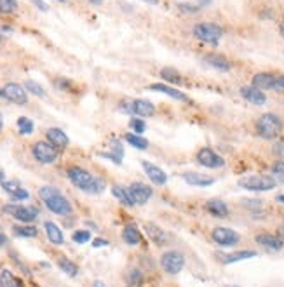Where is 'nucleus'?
<instances>
[{"instance_id":"obj_27","label":"nucleus","mask_w":284,"mask_h":287,"mask_svg":"<svg viewBox=\"0 0 284 287\" xmlns=\"http://www.w3.org/2000/svg\"><path fill=\"white\" fill-rule=\"evenodd\" d=\"M122 238H124L126 244L138 245L141 242V233H140V230H138L136 225H128L124 230H122Z\"/></svg>"},{"instance_id":"obj_43","label":"nucleus","mask_w":284,"mask_h":287,"mask_svg":"<svg viewBox=\"0 0 284 287\" xmlns=\"http://www.w3.org/2000/svg\"><path fill=\"white\" fill-rule=\"evenodd\" d=\"M274 154L279 155V159H284V145H275V147H274Z\"/></svg>"},{"instance_id":"obj_5","label":"nucleus","mask_w":284,"mask_h":287,"mask_svg":"<svg viewBox=\"0 0 284 287\" xmlns=\"http://www.w3.org/2000/svg\"><path fill=\"white\" fill-rule=\"evenodd\" d=\"M194 37L204 44L216 46L220 42V39L223 37V28L216 23H197L194 26Z\"/></svg>"},{"instance_id":"obj_31","label":"nucleus","mask_w":284,"mask_h":287,"mask_svg":"<svg viewBox=\"0 0 284 287\" xmlns=\"http://www.w3.org/2000/svg\"><path fill=\"white\" fill-rule=\"evenodd\" d=\"M58 266L61 271H65L66 275H70V277H75V275L78 273V268L77 264L73 263V261H70L68 258H61L58 259Z\"/></svg>"},{"instance_id":"obj_24","label":"nucleus","mask_w":284,"mask_h":287,"mask_svg":"<svg viewBox=\"0 0 284 287\" xmlns=\"http://www.w3.org/2000/svg\"><path fill=\"white\" fill-rule=\"evenodd\" d=\"M183 180H185V183H188L190 186H211L215 183V178L201 173H185Z\"/></svg>"},{"instance_id":"obj_8","label":"nucleus","mask_w":284,"mask_h":287,"mask_svg":"<svg viewBox=\"0 0 284 287\" xmlns=\"http://www.w3.org/2000/svg\"><path fill=\"white\" fill-rule=\"evenodd\" d=\"M4 212L11 214L14 219L23 223H32L39 218V209L33 206H16V204H9V206H4Z\"/></svg>"},{"instance_id":"obj_41","label":"nucleus","mask_w":284,"mask_h":287,"mask_svg":"<svg viewBox=\"0 0 284 287\" xmlns=\"http://www.w3.org/2000/svg\"><path fill=\"white\" fill-rule=\"evenodd\" d=\"M54 84L58 85L59 91H66V87L70 85V82H68V80H63V78H56Z\"/></svg>"},{"instance_id":"obj_26","label":"nucleus","mask_w":284,"mask_h":287,"mask_svg":"<svg viewBox=\"0 0 284 287\" xmlns=\"http://www.w3.org/2000/svg\"><path fill=\"white\" fill-rule=\"evenodd\" d=\"M44 228H46V233H47V238H49L51 244L54 245H61L65 242V235H63L61 228H59L56 223L52 221H46L44 223Z\"/></svg>"},{"instance_id":"obj_21","label":"nucleus","mask_w":284,"mask_h":287,"mask_svg":"<svg viewBox=\"0 0 284 287\" xmlns=\"http://www.w3.org/2000/svg\"><path fill=\"white\" fill-rule=\"evenodd\" d=\"M2 188L6 190L14 200H26L30 197V193L26 192L23 186H20L18 181H2Z\"/></svg>"},{"instance_id":"obj_2","label":"nucleus","mask_w":284,"mask_h":287,"mask_svg":"<svg viewBox=\"0 0 284 287\" xmlns=\"http://www.w3.org/2000/svg\"><path fill=\"white\" fill-rule=\"evenodd\" d=\"M68 180L77 186V188L84 190V192L89 193H100L103 190V181L98 180V178L92 176L89 171L82 169V167H70L68 169Z\"/></svg>"},{"instance_id":"obj_56","label":"nucleus","mask_w":284,"mask_h":287,"mask_svg":"<svg viewBox=\"0 0 284 287\" xmlns=\"http://www.w3.org/2000/svg\"><path fill=\"white\" fill-rule=\"evenodd\" d=\"M0 98H2V89H0Z\"/></svg>"},{"instance_id":"obj_23","label":"nucleus","mask_w":284,"mask_h":287,"mask_svg":"<svg viewBox=\"0 0 284 287\" xmlns=\"http://www.w3.org/2000/svg\"><path fill=\"white\" fill-rule=\"evenodd\" d=\"M204 207H206V211L209 212V214L216 216V218H227V216H229V206L220 199L208 200Z\"/></svg>"},{"instance_id":"obj_13","label":"nucleus","mask_w":284,"mask_h":287,"mask_svg":"<svg viewBox=\"0 0 284 287\" xmlns=\"http://www.w3.org/2000/svg\"><path fill=\"white\" fill-rule=\"evenodd\" d=\"M128 193L131 197V200H133V204H138V206H141V204L148 202V199L152 197V188L147 185H143V183H133V185L128 188Z\"/></svg>"},{"instance_id":"obj_50","label":"nucleus","mask_w":284,"mask_h":287,"mask_svg":"<svg viewBox=\"0 0 284 287\" xmlns=\"http://www.w3.org/2000/svg\"><path fill=\"white\" fill-rule=\"evenodd\" d=\"M89 2H91L92 6H102V4H103V0H89Z\"/></svg>"},{"instance_id":"obj_35","label":"nucleus","mask_w":284,"mask_h":287,"mask_svg":"<svg viewBox=\"0 0 284 287\" xmlns=\"http://www.w3.org/2000/svg\"><path fill=\"white\" fill-rule=\"evenodd\" d=\"M25 89L28 92H32V94L39 96V98H44V96H46V91L42 89V85L37 84V82H33V80H26L25 82Z\"/></svg>"},{"instance_id":"obj_55","label":"nucleus","mask_w":284,"mask_h":287,"mask_svg":"<svg viewBox=\"0 0 284 287\" xmlns=\"http://www.w3.org/2000/svg\"><path fill=\"white\" fill-rule=\"evenodd\" d=\"M0 181H4V171L0 169Z\"/></svg>"},{"instance_id":"obj_22","label":"nucleus","mask_w":284,"mask_h":287,"mask_svg":"<svg viewBox=\"0 0 284 287\" xmlns=\"http://www.w3.org/2000/svg\"><path fill=\"white\" fill-rule=\"evenodd\" d=\"M255 256H258L256 251H237V252H230V254H218V259L222 261L223 264H232L242 259H251L255 258Z\"/></svg>"},{"instance_id":"obj_18","label":"nucleus","mask_w":284,"mask_h":287,"mask_svg":"<svg viewBox=\"0 0 284 287\" xmlns=\"http://www.w3.org/2000/svg\"><path fill=\"white\" fill-rule=\"evenodd\" d=\"M203 61L209 65L211 68L218 70V72H229L230 68H232V65H230V61L225 58V56L222 54H216V52H211V54H206L203 58Z\"/></svg>"},{"instance_id":"obj_11","label":"nucleus","mask_w":284,"mask_h":287,"mask_svg":"<svg viewBox=\"0 0 284 287\" xmlns=\"http://www.w3.org/2000/svg\"><path fill=\"white\" fill-rule=\"evenodd\" d=\"M2 98L7 101L16 103V104H26L28 103V94H26L25 85H20L16 82H9L2 87Z\"/></svg>"},{"instance_id":"obj_48","label":"nucleus","mask_w":284,"mask_h":287,"mask_svg":"<svg viewBox=\"0 0 284 287\" xmlns=\"http://www.w3.org/2000/svg\"><path fill=\"white\" fill-rule=\"evenodd\" d=\"M6 242H7L6 235H2V233H0V247H2V245H4V244H6Z\"/></svg>"},{"instance_id":"obj_15","label":"nucleus","mask_w":284,"mask_h":287,"mask_svg":"<svg viewBox=\"0 0 284 287\" xmlns=\"http://www.w3.org/2000/svg\"><path fill=\"white\" fill-rule=\"evenodd\" d=\"M239 92H241V96L246 99L248 103L251 104H256V106H261V104L267 103V96H265L263 91H260V89L253 87V85H244V87L239 89Z\"/></svg>"},{"instance_id":"obj_32","label":"nucleus","mask_w":284,"mask_h":287,"mask_svg":"<svg viewBox=\"0 0 284 287\" xmlns=\"http://www.w3.org/2000/svg\"><path fill=\"white\" fill-rule=\"evenodd\" d=\"M270 176L274 178L277 183H284V160H275L274 164H272V167H270Z\"/></svg>"},{"instance_id":"obj_6","label":"nucleus","mask_w":284,"mask_h":287,"mask_svg":"<svg viewBox=\"0 0 284 287\" xmlns=\"http://www.w3.org/2000/svg\"><path fill=\"white\" fill-rule=\"evenodd\" d=\"M121 110L124 113L136 115V117H154L155 106L154 103L147 99H129V101L121 103Z\"/></svg>"},{"instance_id":"obj_10","label":"nucleus","mask_w":284,"mask_h":287,"mask_svg":"<svg viewBox=\"0 0 284 287\" xmlns=\"http://www.w3.org/2000/svg\"><path fill=\"white\" fill-rule=\"evenodd\" d=\"M32 154L40 164H54L58 160V148H54L47 141H37L32 148Z\"/></svg>"},{"instance_id":"obj_16","label":"nucleus","mask_w":284,"mask_h":287,"mask_svg":"<svg viewBox=\"0 0 284 287\" xmlns=\"http://www.w3.org/2000/svg\"><path fill=\"white\" fill-rule=\"evenodd\" d=\"M141 166H143L145 174L148 176V180L154 183V185H164V183L167 181V174L164 173L159 166H155V164H152V162H147V160H143Z\"/></svg>"},{"instance_id":"obj_36","label":"nucleus","mask_w":284,"mask_h":287,"mask_svg":"<svg viewBox=\"0 0 284 287\" xmlns=\"http://www.w3.org/2000/svg\"><path fill=\"white\" fill-rule=\"evenodd\" d=\"M14 233L18 235V237H37V228L35 226H16L14 228Z\"/></svg>"},{"instance_id":"obj_39","label":"nucleus","mask_w":284,"mask_h":287,"mask_svg":"<svg viewBox=\"0 0 284 287\" xmlns=\"http://www.w3.org/2000/svg\"><path fill=\"white\" fill-rule=\"evenodd\" d=\"M89 238H91V233L85 232V230H78L73 233V242H77V244H85V242H89Z\"/></svg>"},{"instance_id":"obj_3","label":"nucleus","mask_w":284,"mask_h":287,"mask_svg":"<svg viewBox=\"0 0 284 287\" xmlns=\"http://www.w3.org/2000/svg\"><path fill=\"white\" fill-rule=\"evenodd\" d=\"M282 127H284L282 118L275 113L260 115V118L255 124L256 134H258L261 139H275L282 132Z\"/></svg>"},{"instance_id":"obj_4","label":"nucleus","mask_w":284,"mask_h":287,"mask_svg":"<svg viewBox=\"0 0 284 287\" xmlns=\"http://www.w3.org/2000/svg\"><path fill=\"white\" fill-rule=\"evenodd\" d=\"M277 181L272 176H267V174H255V176H246L239 181V186H242L244 190H249V192H270V190L275 188Z\"/></svg>"},{"instance_id":"obj_20","label":"nucleus","mask_w":284,"mask_h":287,"mask_svg":"<svg viewBox=\"0 0 284 287\" xmlns=\"http://www.w3.org/2000/svg\"><path fill=\"white\" fill-rule=\"evenodd\" d=\"M148 89H150V91H155V92H162V94H167L169 98L178 99V101H185V103L188 101V96L183 94L181 91H178V89L171 87V85H167V84H152Z\"/></svg>"},{"instance_id":"obj_9","label":"nucleus","mask_w":284,"mask_h":287,"mask_svg":"<svg viewBox=\"0 0 284 287\" xmlns=\"http://www.w3.org/2000/svg\"><path fill=\"white\" fill-rule=\"evenodd\" d=\"M160 266H162V270L166 271V273L176 275L180 273L183 266H185V258H183L180 251H167L164 252L162 258H160Z\"/></svg>"},{"instance_id":"obj_51","label":"nucleus","mask_w":284,"mask_h":287,"mask_svg":"<svg viewBox=\"0 0 284 287\" xmlns=\"http://www.w3.org/2000/svg\"><path fill=\"white\" fill-rule=\"evenodd\" d=\"M94 287H105V285H103V282L96 280V282H94Z\"/></svg>"},{"instance_id":"obj_44","label":"nucleus","mask_w":284,"mask_h":287,"mask_svg":"<svg viewBox=\"0 0 284 287\" xmlns=\"http://www.w3.org/2000/svg\"><path fill=\"white\" fill-rule=\"evenodd\" d=\"M102 245H108V240H105V238H96V240L92 242V247H102Z\"/></svg>"},{"instance_id":"obj_34","label":"nucleus","mask_w":284,"mask_h":287,"mask_svg":"<svg viewBox=\"0 0 284 287\" xmlns=\"http://www.w3.org/2000/svg\"><path fill=\"white\" fill-rule=\"evenodd\" d=\"M18 11V0H0V14H13Z\"/></svg>"},{"instance_id":"obj_54","label":"nucleus","mask_w":284,"mask_h":287,"mask_svg":"<svg viewBox=\"0 0 284 287\" xmlns=\"http://www.w3.org/2000/svg\"><path fill=\"white\" fill-rule=\"evenodd\" d=\"M148 4H159V0H147Z\"/></svg>"},{"instance_id":"obj_28","label":"nucleus","mask_w":284,"mask_h":287,"mask_svg":"<svg viewBox=\"0 0 284 287\" xmlns=\"http://www.w3.org/2000/svg\"><path fill=\"white\" fill-rule=\"evenodd\" d=\"M124 139L128 141L131 147L138 148V150H147V148H148V141L145 139V137H141L140 134L129 132V134H126V136H124Z\"/></svg>"},{"instance_id":"obj_30","label":"nucleus","mask_w":284,"mask_h":287,"mask_svg":"<svg viewBox=\"0 0 284 287\" xmlns=\"http://www.w3.org/2000/svg\"><path fill=\"white\" fill-rule=\"evenodd\" d=\"M112 193H114L115 199L121 200L124 206H134L133 200H131V197H129V193H128V188H122V186H119V185H114L112 186Z\"/></svg>"},{"instance_id":"obj_42","label":"nucleus","mask_w":284,"mask_h":287,"mask_svg":"<svg viewBox=\"0 0 284 287\" xmlns=\"http://www.w3.org/2000/svg\"><path fill=\"white\" fill-rule=\"evenodd\" d=\"M178 7H180L181 11H186V13H197V9H199V7H192L190 4H180Z\"/></svg>"},{"instance_id":"obj_47","label":"nucleus","mask_w":284,"mask_h":287,"mask_svg":"<svg viewBox=\"0 0 284 287\" xmlns=\"http://www.w3.org/2000/svg\"><path fill=\"white\" fill-rule=\"evenodd\" d=\"M277 237L284 242V226H282V228H279V230H277Z\"/></svg>"},{"instance_id":"obj_12","label":"nucleus","mask_w":284,"mask_h":287,"mask_svg":"<svg viewBox=\"0 0 284 287\" xmlns=\"http://www.w3.org/2000/svg\"><path fill=\"white\" fill-rule=\"evenodd\" d=\"M197 162H199L201 166L208 167V169H218V167L225 166V159L208 147L201 148V150L197 152Z\"/></svg>"},{"instance_id":"obj_45","label":"nucleus","mask_w":284,"mask_h":287,"mask_svg":"<svg viewBox=\"0 0 284 287\" xmlns=\"http://www.w3.org/2000/svg\"><path fill=\"white\" fill-rule=\"evenodd\" d=\"M33 2L37 4V7H39L40 11H47V7H46V4L42 2V0H33Z\"/></svg>"},{"instance_id":"obj_37","label":"nucleus","mask_w":284,"mask_h":287,"mask_svg":"<svg viewBox=\"0 0 284 287\" xmlns=\"http://www.w3.org/2000/svg\"><path fill=\"white\" fill-rule=\"evenodd\" d=\"M18 127H20L21 134H32L33 132V122L26 117H20L18 118Z\"/></svg>"},{"instance_id":"obj_33","label":"nucleus","mask_w":284,"mask_h":287,"mask_svg":"<svg viewBox=\"0 0 284 287\" xmlns=\"http://www.w3.org/2000/svg\"><path fill=\"white\" fill-rule=\"evenodd\" d=\"M160 77H162L164 80L171 82V84H181L180 73H178L174 68H162L160 70Z\"/></svg>"},{"instance_id":"obj_25","label":"nucleus","mask_w":284,"mask_h":287,"mask_svg":"<svg viewBox=\"0 0 284 287\" xmlns=\"http://www.w3.org/2000/svg\"><path fill=\"white\" fill-rule=\"evenodd\" d=\"M145 232H147L148 238H150L152 242H155L157 245L167 244L166 233H164V230L160 228V226H157L155 223H147V225H145Z\"/></svg>"},{"instance_id":"obj_38","label":"nucleus","mask_w":284,"mask_h":287,"mask_svg":"<svg viewBox=\"0 0 284 287\" xmlns=\"http://www.w3.org/2000/svg\"><path fill=\"white\" fill-rule=\"evenodd\" d=\"M129 125H131V129L134 130V134H141V132H145V129H147V124H145L141 118H131Z\"/></svg>"},{"instance_id":"obj_49","label":"nucleus","mask_w":284,"mask_h":287,"mask_svg":"<svg viewBox=\"0 0 284 287\" xmlns=\"http://www.w3.org/2000/svg\"><path fill=\"white\" fill-rule=\"evenodd\" d=\"M279 33H281V37L284 39V21H281V25H279Z\"/></svg>"},{"instance_id":"obj_19","label":"nucleus","mask_w":284,"mask_h":287,"mask_svg":"<svg viewBox=\"0 0 284 287\" xmlns=\"http://www.w3.org/2000/svg\"><path fill=\"white\" fill-rule=\"evenodd\" d=\"M275 77L274 73L270 72H260L256 73L255 77H253L251 80V85L256 89H260V91H272V87H274V82H275Z\"/></svg>"},{"instance_id":"obj_57","label":"nucleus","mask_w":284,"mask_h":287,"mask_svg":"<svg viewBox=\"0 0 284 287\" xmlns=\"http://www.w3.org/2000/svg\"><path fill=\"white\" fill-rule=\"evenodd\" d=\"M0 42H2V37H0Z\"/></svg>"},{"instance_id":"obj_1","label":"nucleus","mask_w":284,"mask_h":287,"mask_svg":"<svg viewBox=\"0 0 284 287\" xmlns=\"http://www.w3.org/2000/svg\"><path fill=\"white\" fill-rule=\"evenodd\" d=\"M39 197L42 199V202L46 204V207L51 212L58 216H70L72 214V204L68 202L65 195L61 192H58L52 186H42L39 190Z\"/></svg>"},{"instance_id":"obj_17","label":"nucleus","mask_w":284,"mask_h":287,"mask_svg":"<svg viewBox=\"0 0 284 287\" xmlns=\"http://www.w3.org/2000/svg\"><path fill=\"white\" fill-rule=\"evenodd\" d=\"M46 137H47V141H49L52 147L58 148V150H65V148L68 147V143H70L68 136L65 134V130H61V129H58V127L47 129Z\"/></svg>"},{"instance_id":"obj_52","label":"nucleus","mask_w":284,"mask_h":287,"mask_svg":"<svg viewBox=\"0 0 284 287\" xmlns=\"http://www.w3.org/2000/svg\"><path fill=\"white\" fill-rule=\"evenodd\" d=\"M277 202H281V204H284V195H279V197H277Z\"/></svg>"},{"instance_id":"obj_7","label":"nucleus","mask_w":284,"mask_h":287,"mask_svg":"<svg viewBox=\"0 0 284 287\" xmlns=\"http://www.w3.org/2000/svg\"><path fill=\"white\" fill-rule=\"evenodd\" d=\"M211 238L215 244L222 245V247H234L241 242V235L227 226H215L211 232Z\"/></svg>"},{"instance_id":"obj_53","label":"nucleus","mask_w":284,"mask_h":287,"mask_svg":"<svg viewBox=\"0 0 284 287\" xmlns=\"http://www.w3.org/2000/svg\"><path fill=\"white\" fill-rule=\"evenodd\" d=\"M2 125H4V117H2V113H0V130H2Z\"/></svg>"},{"instance_id":"obj_46","label":"nucleus","mask_w":284,"mask_h":287,"mask_svg":"<svg viewBox=\"0 0 284 287\" xmlns=\"http://www.w3.org/2000/svg\"><path fill=\"white\" fill-rule=\"evenodd\" d=\"M197 2H199L201 7H206V6H209V4H211V0H197Z\"/></svg>"},{"instance_id":"obj_29","label":"nucleus","mask_w":284,"mask_h":287,"mask_svg":"<svg viewBox=\"0 0 284 287\" xmlns=\"http://www.w3.org/2000/svg\"><path fill=\"white\" fill-rule=\"evenodd\" d=\"M0 287H23V285H21V282L9 270H2L0 271Z\"/></svg>"},{"instance_id":"obj_40","label":"nucleus","mask_w":284,"mask_h":287,"mask_svg":"<svg viewBox=\"0 0 284 287\" xmlns=\"http://www.w3.org/2000/svg\"><path fill=\"white\" fill-rule=\"evenodd\" d=\"M272 91L277 92V94H284V73H282V75L275 77V82H274V87H272Z\"/></svg>"},{"instance_id":"obj_14","label":"nucleus","mask_w":284,"mask_h":287,"mask_svg":"<svg viewBox=\"0 0 284 287\" xmlns=\"http://www.w3.org/2000/svg\"><path fill=\"white\" fill-rule=\"evenodd\" d=\"M255 240H256V244L261 245L263 249H267V251L277 252L284 247V242L274 233H258L255 237Z\"/></svg>"}]
</instances>
